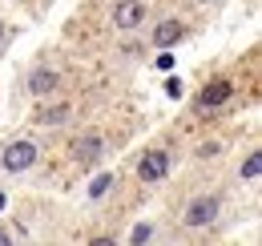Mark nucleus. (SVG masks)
Here are the masks:
<instances>
[{
    "label": "nucleus",
    "mask_w": 262,
    "mask_h": 246,
    "mask_svg": "<svg viewBox=\"0 0 262 246\" xmlns=\"http://www.w3.org/2000/svg\"><path fill=\"white\" fill-rule=\"evenodd\" d=\"M0 210H4V194H0Z\"/></svg>",
    "instance_id": "obj_16"
},
{
    "label": "nucleus",
    "mask_w": 262,
    "mask_h": 246,
    "mask_svg": "<svg viewBox=\"0 0 262 246\" xmlns=\"http://www.w3.org/2000/svg\"><path fill=\"white\" fill-rule=\"evenodd\" d=\"M109 186H117V178H113V174H101V178H93V186H89V194H93V198H101V194H105Z\"/></svg>",
    "instance_id": "obj_11"
},
{
    "label": "nucleus",
    "mask_w": 262,
    "mask_h": 246,
    "mask_svg": "<svg viewBox=\"0 0 262 246\" xmlns=\"http://www.w3.org/2000/svg\"><path fill=\"white\" fill-rule=\"evenodd\" d=\"M234 97V81H226V77H218V81H210L206 89L198 93V109H218L222 101H230Z\"/></svg>",
    "instance_id": "obj_4"
},
{
    "label": "nucleus",
    "mask_w": 262,
    "mask_h": 246,
    "mask_svg": "<svg viewBox=\"0 0 262 246\" xmlns=\"http://www.w3.org/2000/svg\"><path fill=\"white\" fill-rule=\"evenodd\" d=\"M158 69H173V57H169V49H162V57H158Z\"/></svg>",
    "instance_id": "obj_14"
},
{
    "label": "nucleus",
    "mask_w": 262,
    "mask_h": 246,
    "mask_svg": "<svg viewBox=\"0 0 262 246\" xmlns=\"http://www.w3.org/2000/svg\"><path fill=\"white\" fill-rule=\"evenodd\" d=\"M101 150H105V146H101V137H97V133H89V137H81V141L73 146V157H77L81 166H93V161L101 157Z\"/></svg>",
    "instance_id": "obj_6"
},
{
    "label": "nucleus",
    "mask_w": 262,
    "mask_h": 246,
    "mask_svg": "<svg viewBox=\"0 0 262 246\" xmlns=\"http://www.w3.org/2000/svg\"><path fill=\"white\" fill-rule=\"evenodd\" d=\"M182 36H186V29H182L178 20H162V25L154 29V45H158V49H173Z\"/></svg>",
    "instance_id": "obj_8"
},
{
    "label": "nucleus",
    "mask_w": 262,
    "mask_h": 246,
    "mask_svg": "<svg viewBox=\"0 0 262 246\" xmlns=\"http://www.w3.org/2000/svg\"><path fill=\"white\" fill-rule=\"evenodd\" d=\"M0 40H4V25H0Z\"/></svg>",
    "instance_id": "obj_17"
},
{
    "label": "nucleus",
    "mask_w": 262,
    "mask_h": 246,
    "mask_svg": "<svg viewBox=\"0 0 262 246\" xmlns=\"http://www.w3.org/2000/svg\"><path fill=\"white\" fill-rule=\"evenodd\" d=\"M214 218H218V198H214V194H202V198H194V202H190V206H186V214H182V222H186V226H210V222H214Z\"/></svg>",
    "instance_id": "obj_1"
},
{
    "label": "nucleus",
    "mask_w": 262,
    "mask_h": 246,
    "mask_svg": "<svg viewBox=\"0 0 262 246\" xmlns=\"http://www.w3.org/2000/svg\"><path fill=\"white\" fill-rule=\"evenodd\" d=\"M53 89H57V73L45 69V65L33 69V77H29V93H33V97H49Z\"/></svg>",
    "instance_id": "obj_7"
},
{
    "label": "nucleus",
    "mask_w": 262,
    "mask_h": 246,
    "mask_svg": "<svg viewBox=\"0 0 262 246\" xmlns=\"http://www.w3.org/2000/svg\"><path fill=\"white\" fill-rule=\"evenodd\" d=\"M36 161V146L33 141H12L8 150H4V157H0V166L8 170V174H20V170H29Z\"/></svg>",
    "instance_id": "obj_2"
},
{
    "label": "nucleus",
    "mask_w": 262,
    "mask_h": 246,
    "mask_svg": "<svg viewBox=\"0 0 262 246\" xmlns=\"http://www.w3.org/2000/svg\"><path fill=\"white\" fill-rule=\"evenodd\" d=\"M8 242H12V238H8V234H4V230H0V246H8Z\"/></svg>",
    "instance_id": "obj_15"
},
{
    "label": "nucleus",
    "mask_w": 262,
    "mask_h": 246,
    "mask_svg": "<svg viewBox=\"0 0 262 246\" xmlns=\"http://www.w3.org/2000/svg\"><path fill=\"white\" fill-rule=\"evenodd\" d=\"M165 93H169V97H182V81H178V77H173V81H165Z\"/></svg>",
    "instance_id": "obj_13"
},
{
    "label": "nucleus",
    "mask_w": 262,
    "mask_h": 246,
    "mask_svg": "<svg viewBox=\"0 0 262 246\" xmlns=\"http://www.w3.org/2000/svg\"><path fill=\"white\" fill-rule=\"evenodd\" d=\"M165 174H169V154L165 150H149V154L137 161V178L141 182H162Z\"/></svg>",
    "instance_id": "obj_3"
},
{
    "label": "nucleus",
    "mask_w": 262,
    "mask_h": 246,
    "mask_svg": "<svg viewBox=\"0 0 262 246\" xmlns=\"http://www.w3.org/2000/svg\"><path fill=\"white\" fill-rule=\"evenodd\" d=\"M149 234H154V226H137V230H133L129 238H133V242H145V238H149Z\"/></svg>",
    "instance_id": "obj_12"
},
{
    "label": "nucleus",
    "mask_w": 262,
    "mask_h": 246,
    "mask_svg": "<svg viewBox=\"0 0 262 246\" xmlns=\"http://www.w3.org/2000/svg\"><path fill=\"white\" fill-rule=\"evenodd\" d=\"M141 20H145V4H137V0H121L117 12H113V25L117 29H137Z\"/></svg>",
    "instance_id": "obj_5"
},
{
    "label": "nucleus",
    "mask_w": 262,
    "mask_h": 246,
    "mask_svg": "<svg viewBox=\"0 0 262 246\" xmlns=\"http://www.w3.org/2000/svg\"><path fill=\"white\" fill-rule=\"evenodd\" d=\"M65 117H69V105H53V109L36 113V121H40V125H65Z\"/></svg>",
    "instance_id": "obj_9"
},
{
    "label": "nucleus",
    "mask_w": 262,
    "mask_h": 246,
    "mask_svg": "<svg viewBox=\"0 0 262 246\" xmlns=\"http://www.w3.org/2000/svg\"><path fill=\"white\" fill-rule=\"evenodd\" d=\"M258 174H262V154H250L246 161H242V178H250V182H254Z\"/></svg>",
    "instance_id": "obj_10"
}]
</instances>
